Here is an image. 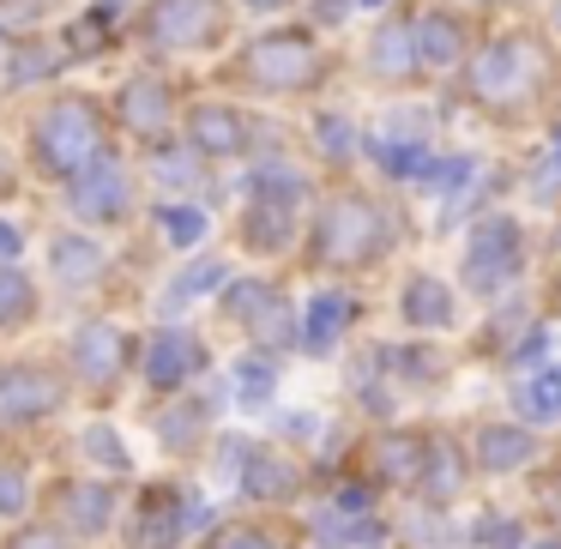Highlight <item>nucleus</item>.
<instances>
[{
  "mask_svg": "<svg viewBox=\"0 0 561 549\" xmlns=\"http://www.w3.org/2000/svg\"><path fill=\"white\" fill-rule=\"evenodd\" d=\"M7 139H13L31 187H43V194H61L67 182L98 170L110 151H127L115 139L103 85H85V79H55L31 98L7 103Z\"/></svg>",
  "mask_w": 561,
  "mask_h": 549,
  "instance_id": "f257e3e1",
  "label": "nucleus"
},
{
  "mask_svg": "<svg viewBox=\"0 0 561 549\" xmlns=\"http://www.w3.org/2000/svg\"><path fill=\"white\" fill-rule=\"evenodd\" d=\"M236 43V7L230 0H134L127 7V55L158 67H194L224 61Z\"/></svg>",
  "mask_w": 561,
  "mask_h": 549,
  "instance_id": "f03ea898",
  "label": "nucleus"
},
{
  "mask_svg": "<svg viewBox=\"0 0 561 549\" xmlns=\"http://www.w3.org/2000/svg\"><path fill=\"white\" fill-rule=\"evenodd\" d=\"M211 79L230 98H308V91L327 85V55H320L314 31L272 25V31L230 43V55L218 61Z\"/></svg>",
  "mask_w": 561,
  "mask_h": 549,
  "instance_id": "7ed1b4c3",
  "label": "nucleus"
},
{
  "mask_svg": "<svg viewBox=\"0 0 561 549\" xmlns=\"http://www.w3.org/2000/svg\"><path fill=\"white\" fill-rule=\"evenodd\" d=\"M187 91H194V85H187L175 67L122 55V61L110 67V79H103V103H110L115 139H122L134 158H151V151L175 146V127H182Z\"/></svg>",
  "mask_w": 561,
  "mask_h": 549,
  "instance_id": "20e7f679",
  "label": "nucleus"
},
{
  "mask_svg": "<svg viewBox=\"0 0 561 549\" xmlns=\"http://www.w3.org/2000/svg\"><path fill=\"white\" fill-rule=\"evenodd\" d=\"M55 199L73 218V230H91V236H115L151 211V187H146V170H139L134 151H110L98 170L67 182Z\"/></svg>",
  "mask_w": 561,
  "mask_h": 549,
  "instance_id": "39448f33",
  "label": "nucleus"
},
{
  "mask_svg": "<svg viewBox=\"0 0 561 549\" xmlns=\"http://www.w3.org/2000/svg\"><path fill=\"white\" fill-rule=\"evenodd\" d=\"M175 146L194 151L206 170H218V163H248L254 158L260 127H254V115H248V103H236L230 91H187Z\"/></svg>",
  "mask_w": 561,
  "mask_h": 549,
  "instance_id": "423d86ee",
  "label": "nucleus"
},
{
  "mask_svg": "<svg viewBox=\"0 0 561 549\" xmlns=\"http://www.w3.org/2000/svg\"><path fill=\"white\" fill-rule=\"evenodd\" d=\"M549 79H556V61L537 37H501L489 55H477L465 85L483 110H519V103L543 98Z\"/></svg>",
  "mask_w": 561,
  "mask_h": 549,
  "instance_id": "0eeeda50",
  "label": "nucleus"
},
{
  "mask_svg": "<svg viewBox=\"0 0 561 549\" xmlns=\"http://www.w3.org/2000/svg\"><path fill=\"white\" fill-rule=\"evenodd\" d=\"M387 236H392V224L380 211V199L339 194L314 218V260L320 266H368V260L387 254Z\"/></svg>",
  "mask_w": 561,
  "mask_h": 549,
  "instance_id": "6e6552de",
  "label": "nucleus"
},
{
  "mask_svg": "<svg viewBox=\"0 0 561 549\" xmlns=\"http://www.w3.org/2000/svg\"><path fill=\"white\" fill-rule=\"evenodd\" d=\"M513 266H519V230L507 218L477 224L471 248H465V284L471 290H501L513 278Z\"/></svg>",
  "mask_w": 561,
  "mask_h": 549,
  "instance_id": "1a4fd4ad",
  "label": "nucleus"
},
{
  "mask_svg": "<svg viewBox=\"0 0 561 549\" xmlns=\"http://www.w3.org/2000/svg\"><path fill=\"white\" fill-rule=\"evenodd\" d=\"M55 404H61L55 375H43L31 363L0 368V423H31V416H49Z\"/></svg>",
  "mask_w": 561,
  "mask_h": 549,
  "instance_id": "9d476101",
  "label": "nucleus"
},
{
  "mask_svg": "<svg viewBox=\"0 0 561 549\" xmlns=\"http://www.w3.org/2000/svg\"><path fill=\"white\" fill-rule=\"evenodd\" d=\"M368 73L387 79V85H404L416 73V37H411V19H387V25L368 37Z\"/></svg>",
  "mask_w": 561,
  "mask_h": 549,
  "instance_id": "9b49d317",
  "label": "nucleus"
},
{
  "mask_svg": "<svg viewBox=\"0 0 561 549\" xmlns=\"http://www.w3.org/2000/svg\"><path fill=\"white\" fill-rule=\"evenodd\" d=\"M411 37H416V61L423 67H453V61H465V25L453 13H423L411 25Z\"/></svg>",
  "mask_w": 561,
  "mask_h": 549,
  "instance_id": "f8f14e48",
  "label": "nucleus"
},
{
  "mask_svg": "<svg viewBox=\"0 0 561 549\" xmlns=\"http://www.w3.org/2000/svg\"><path fill=\"white\" fill-rule=\"evenodd\" d=\"M477 459H483L489 471H513V465L531 459V435H525V428H483V435H477Z\"/></svg>",
  "mask_w": 561,
  "mask_h": 549,
  "instance_id": "ddd939ff",
  "label": "nucleus"
},
{
  "mask_svg": "<svg viewBox=\"0 0 561 549\" xmlns=\"http://www.w3.org/2000/svg\"><path fill=\"white\" fill-rule=\"evenodd\" d=\"M404 314H411L416 327H447L453 302H447V290H440L435 278H416L411 290H404Z\"/></svg>",
  "mask_w": 561,
  "mask_h": 549,
  "instance_id": "4468645a",
  "label": "nucleus"
},
{
  "mask_svg": "<svg viewBox=\"0 0 561 549\" xmlns=\"http://www.w3.org/2000/svg\"><path fill=\"white\" fill-rule=\"evenodd\" d=\"M344 320H351V302H344V296H320V302L308 308V351H332Z\"/></svg>",
  "mask_w": 561,
  "mask_h": 549,
  "instance_id": "2eb2a0df",
  "label": "nucleus"
},
{
  "mask_svg": "<svg viewBox=\"0 0 561 549\" xmlns=\"http://www.w3.org/2000/svg\"><path fill=\"white\" fill-rule=\"evenodd\" d=\"M37 314V284L19 266H0V320H31Z\"/></svg>",
  "mask_w": 561,
  "mask_h": 549,
  "instance_id": "dca6fc26",
  "label": "nucleus"
},
{
  "mask_svg": "<svg viewBox=\"0 0 561 549\" xmlns=\"http://www.w3.org/2000/svg\"><path fill=\"white\" fill-rule=\"evenodd\" d=\"M79 0H0V19L7 25H61Z\"/></svg>",
  "mask_w": 561,
  "mask_h": 549,
  "instance_id": "f3484780",
  "label": "nucleus"
},
{
  "mask_svg": "<svg viewBox=\"0 0 561 549\" xmlns=\"http://www.w3.org/2000/svg\"><path fill=\"white\" fill-rule=\"evenodd\" d=\"M423 459H428V495H435V501H447L453 489H459V453H453V447H440V441H435V447H428Z\"/></svg>",
  "mask_w": 561,
  "mask_h": 549,
  "instance_id": "a211bd4d",
  "label": "nucleus"
},
{
  "mask_svg": "<svg viewBox=\"0 0 561 549\" xmlns=\"http://www.w3.org/2000/svg\"><path fill=\"white\" fill-rule=\"evenodd\" d=\"M31 187V175H25V163H19V151H13V139H7V127H0V211L13 206L19 194Z\"/></svg>",
  "mask_w": 561,
  "mask_h": 549,
  "instance_id": "6ab92c4d",
  "label": "nucleus"
},
{
  "mask_svg": "<svg viewBox=\"0 0 561 549\" xmlns=\"http://www.w3.org/2000/svg\"><path fill=\"white\" fill-rule=\"evenodd\" d=\"M525 416H561V368L556 375H543L537 387H525Z\"/></svg>",
  "mask_w": 561,
  "mask_h": 549,
  "instance_id": "aec40b11",
  "label": "nucleus"
},
{
  "mask_svg": "<svg viewBox=\"0 0 561 549\" xmlns=\"http://www.w3.org/2000/svg\"><path fill=\"white\" fill-rule=\"evenodd\" d=\"M182 344H187V339H158V351H151V363H158V380H163V387H170V380L182 375L187 363H194V351H182Z\"/></svg>",
  "mask_w": 561,
  "mask_h": 549,
  "instance_id": "412c9836",
  "label": "nucleus"
},
{
  "mask_svg": "<svg viewBox=\"0 0 561 549\" xmlns=\"http://www.w3.org/2000/svg\"><path fill=\"white\" fill-rule=\"evenodd\" d=\"M218 549H278V544H272V537H260V531H230Z\"/></svg>",
  "mask_w": 561,
  "mask_h": 549,
  "instance_id": "4be33fe9",
  "label": "nucleus"
},
{
  "mask_svg": "<svg viewBox=\"0 0 561 549\" xmlns=\"http://www.w3.org/2000/svg\"><path fill=\"white\" fill-rule=\"evenodd\" d=\"M236 13H278V7H296V0H230Z\"/></svg>",
  "mask_w": 561,
  "mask_h": 549,
  "instance_id": "5701e85b",
  "label": "nucleus"
},
{
  "mask_svg": "<svg viewBox=\"0 0 561 549\" xmlns=\"http://www.w3.org/2000/svg\"><path fill=\"white\" fill-rule=\"evenodd\" d=\"M0 127H7V98H0Z\"/></svg>",
  "mask_w": 561,
  "mask_h": 549,
  "instance_id": "b1692460",
  "label": "nucleus"
},
{
  "mask_svg": "<svg viewBox=\"0 0 561 549\" xmlns=\"http://www.w3.org/2000/svg\"><path fill=\"white\" fill-rule=\"evenodd\" d=\"M368 7H380V0H368Z\"/></svg>",
  "mask_w": 561,
  "mask_h": 549,
  "instance_id": "393cba45",
  "label": "nucleus"
},
{
  "mask_svg": "<svg viewBox=\"0 0 561 549\" xmlns=\"http://www.w3.org/2000/svg\"><path fill=\"white\" fill-rule=\"evenodd\" d=\"M556 146H561V134H556Z\"/></svg>",
  "mask_w": 561,
  "mask_h": 549,
  "instance_id": "a878e982",
  "label": "nucleus"
}]
</instances>
